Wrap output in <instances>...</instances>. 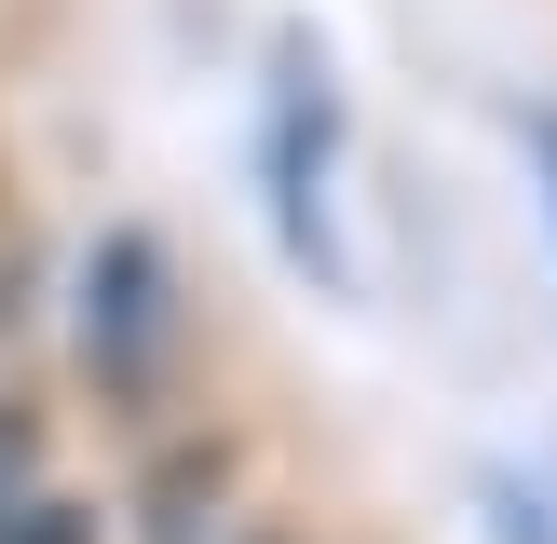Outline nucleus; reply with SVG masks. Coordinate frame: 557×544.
Masks as SVG:
<instances>
[{"label": "nucleus", "instance_id": "5", "mask_svg": "<svg viewBox=\"0 0 557 544\" xmlns=\"http://www.w3.org/2000/svg\"><path fill=\"white\" fill-rule=\"evenodd\" d=\"M41 490V408H0V517Z\"/></svg>", "mask_w": 557, "mask_h": 544}, {"label": "nucleus", "instance_id": "7", "mask_svg": "<svg viewBox=\"0 0 557 544\" xmlns=\"http://www.w3.org/2000/svg\"><path fill=\"white\" fill-rule=\"evenodd\" d=\"M232 544H286V531H232Z\"/></svg>", "mask_w": 557, "mask_h": 544}, {"label": "nucleus", "instance_id": "2", "mask_svg": "<svg viewBox=\"0 0 557 544\" xmlns=\"http://www.w3.org/2000/svg\"><path fill=\"white\" fill-rule=\"evenodd\" d=\"M69 341H82V368H96L109 395H150V381L177 368V245H163L150 218H123V232L82 245Z\"/></svg>", "mask_w": 557, "mask_h": 544}, {"label": "nucleus", "instance_id": "1", "mask_svg": "<svg viewBox=\"0 0 557 544\" xmlns=\"http://www.w3.org/2000/svg\"><path fill=\"white\" fill-rule=\"evenodd\" d=\"M341 163H354V96H341V69H326L313 27H272V41H259V205H272V245L299 259V286H326V299L354 286Z\"/></svg>", "mask_w": 557, "mask_h": 544}, {"label": "nucleus", "instance_id": "3", "mask_svg": "<svg viewBox=\"0 0 557 544\" xmlns=\"http://www.w3.org/2000/svg\"><path fill=\"white\" fill-rule=\"evenodd\" d=\"M476 517H490V544H557V504L531 477H476Z\"/></svg>", "mask_w": 557, "mask_h": 544}, {"label": "nucleus", "instance_id": "6", "mask_svg": "<svg viewBox=\"0 0 557 544\" xmlns=\"http://www.w3.org/2000/svg\"><path fill=\"white\" fill-rule=\"evenodd\" d=\"M517 136H531V177H544V218H557V109H531Z\"/></svg>", "mask_w": 557, "mask_h": 544}, {"label": "nucleus", "instance_id": "4", "mask_svg": "<svg viewBox=\"0 0 557 544\" xmlns=\"http://www.w3.org/2000/svg\"><path fill=\"white\" fill-rule=\"evenodd\" d=\"M0 544H96V504H69V490H27V504L0 517Z\"/></svg>", "mask_w": 557, "mask_h": 544}]
</instances>
